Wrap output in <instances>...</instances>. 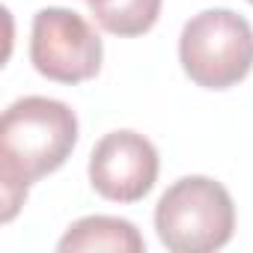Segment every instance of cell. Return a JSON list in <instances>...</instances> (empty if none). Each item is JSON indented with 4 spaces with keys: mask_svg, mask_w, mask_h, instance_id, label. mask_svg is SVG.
Segmentation results:
<instances>
[{
    "mask_svg": "<svg viewBox=\"0 0 253 253\" xmlns=\"http://www.w3.org/2000/svg\"><path fill=\"white\" fill-rule=\"evenodd\" d=\"M78 143V116L66 101L24 95L0 119V220L9 223L33 182L60 170Z\"/></svg>",
    "mask_w": 253,
    "mask_h": 253,
    "instance_id": "cell-1",
    "label": "cell"
},
{
    "mask_svg": "<svg viewBox=\"0 0 253 253\" xmlns=\"http://www.w3.org/2000/svg\"><path fill=\"white\" fill-rule=\"evenodd\" d=\"M155 229L173 253H211L235 232V203L217 179L185 176L161 194Z\"/></svg>",
    "mask_w": 253,
    "mask_h": 253,
    "instance_id": "cell-2",
    "label": "cell"
},
{
    "mask_svg": "<svg viewBox=\"0 0 253 253\" xmlns=\"http://www.w3.org/2000/svg\"><path fill=\"white\" fill-rule=\"evenodd\" d=\"M179 63L203 89H229L253 69V27L232 9L197 12L179 36Z\"/></svg>",
    "mask_w": 253,
    "mask_h": 253,
    "instance_id": "cell-3",
    "label": "cell"
},
{
    "mask_svg": "<svg viewBox=\"0 0 253 253\" xmlns=\"http://www.w3.org/2000/svg\"><path fill=\"white\" fill-rule=\"evenodd\" d=\"M101 60V36L84 15L63 6H45L33 15L30 63L42 78L57 84H81L98 75Z\"/></svg>",
    "mask_w": 253,
    "mask_h": 253,
    "instance_id": "cell-4",
    "label": "cell"
},
{
    "mask_svg": "<svg viewBox=\"0 0 253 253\" xmlns=\"http://www.w3.org/2000/svg\"><path fill=\"white\" fill-rule=\"evenodd\" d=\"M158 149L149 137L119 128L104 134L89 152V185L110 203H137L158 182Z\"/></svg>",
    "mask_w": 253,
    "mask_h": 253,
    "instance_id": "cell-5",
    "label": "cell"
},
{
    "mask_svg": "<svg viewBox=\"0 0 253 253\" xmlns=\"http://www.w3.org/2000/svg\"><path fill=\"white\" fill-rule=\"evenodd\" d=\"M57 250L63 253H81V250H110V253H143L146 241L137 232V226L125 217L110 214H89L75 220L66 235L60 238Z\"/></svg>",
    "mask_w": 253,
    "mask_h": 253,
    "instance_id": "cell-6",
    "label": "cell"
},
{
    "mask_svg": "<svg viewBox=\"0 0 253 253\" xmlns=\"http://www.w3.org/2000/svg\"><path fill=\"white\" fill-rule=\"evenodd\" d=\"M161 3L164 0H95V3H86V6L101 30L131 39L155 27L161 15Z\"/></svg>",
    "mask_w": 253,
    "mask_h": 253,
    "instance_id": "cell-7",
    "label": "cell"
},
{
    "mask_svg": "<svg viewBox=\"0 0 253 253\" xmlns=\"http://www.w3.org/2000/svg\"><path fill=\"white\" fill-rule=\"evenodd\" d=\"M86 3H95V0H86Z\"/></svg>",
    "mask_w": 253,
    "mask_h": 253,
    "instance_id": "cell-8",
    "label": "cell"
},
{
    "mask_svg": "<svg viewBox=\"0 0 253 253\" xmlns=\"http://www.w3.org/2000/svg\"><path fill=\"white\" fill-rule=\"evenodd\" d=\"M247 3H250V6H253V0H247Z\"/></svg>",
    "mask_w": 253,
    "mask_h": 253,
    "instance_id": "cell-9",
    "label": "cell"
}]
</instances>
